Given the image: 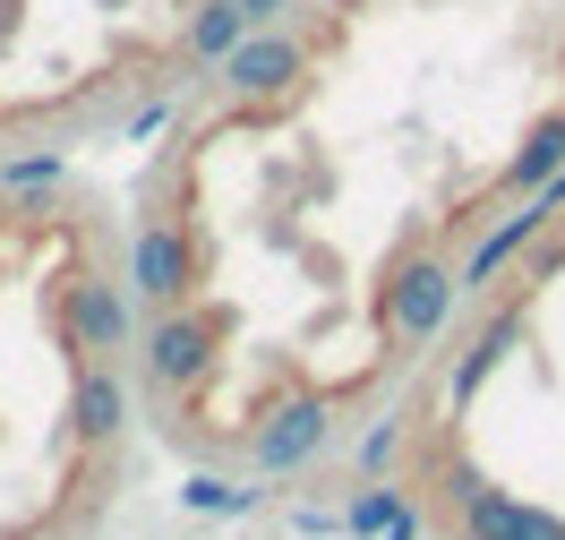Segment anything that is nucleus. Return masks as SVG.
<instances>
[{
    "label": "nucleus",
    "mask_w": 565,
    "mask_h": 540,
    "mask_svg": "<svg viewBox=\"0 0 565 540\" xmlns=\"http://www.w3.org/2000/svg\"><path fill=\"white\" fill-rule=\"evenodd\" d=\"M455 300H462V275H455V257L437 250V241H420V250H403L386 266V292H377V318H386V343L403 360L428 352L437 335H446V318H455Z\"/></svg>",
    "instance_id": "obj_1"
},
{
    "label": "nucleus",
    "mask_w": 565,
    "mask_h": 540,
    "mask_svg": "<svg viewBox=\"0 0 565 540\" xmlns=\"http://www.w3.org/2000/svg\"><path fill=\"white\" fill-rule=\"evenodd\" d=\"M437 506L455 515V540H548L565 515L548 506H523L514 489H497L480 464H446L437 472Z\"/></svg>",
    "instance_id": "obj_2"
},
{
    "label": "nucleus",
    "mask_w": 565,
    "mask_h": 540,
    "mask_svg": "<svg viewBox=\"0 0 565 540\" xmlns=\"http://www.w3.org/2000/svg\"><path fill=\"white\" fill-rule=\"evenodd\" d=\"M214 343H223V326L206 318V309H154V326H146V343H138V369H146V387L154 395H189V387H206V369H214Z\"/></svg>",
    "instance_id": "obj_3"
},
{
    "label": "nucleus",
    "mask_w": 565,
    "mask_h": 540,
    "mask_svg": "<svg viewBox=\"0 0 565 540\" xmlns=\"http://www.w3.org/2000/svg\"><path fill=\"white\" fill-rule=\"evenodd\" d=\"M300 77H309V43L291 35V27H248L241 52L214 61V86L241 95V104H282Z\"/></svg>",
    "instance_id": "obj_4"
},
{
    "label": "nucleus",
    "mask_w": 565,
    "mask_h": 540,
    "mask_svg": "<svg viewBox=\"0 0 565 540\" xmlns=\"http://www.w3.org/2000/svg\"><path fill=\"white\" fill-rule=\"evenodd\" d=\"M326 437H334V403L326 395H282L257 412V430H248V464L282 480V472H309L326 455Z\"/></svg>",
    "instance_id": "obj_5"
},
{
    "label": "nucleus",
    "mask_w": 565,
    "mask_h": 540,
    "mask_svg": "<svg viewBox=\"0 0 565 540\" xmlns=\"http://www.w3.org/2000/svg\"><path fill=\"white\" fill-rule=\"evenodd\" d=\"M129 292H138L146 309H180L198 292V241L172 215H146L129 232Z\"/></svg>",
    "instance_id": "obj_6"
},
{
    "label": "nucleus",
    "mask_w": 565,
    "mask_h": 540,
    "mask_svg": "<svg viewBox=\"0 0 565 540\" xmlns=\"http://www.w3.org/2000/svg\"><path fill=\"white\" fill-rule=\"evenodd\" d=\"M61 343H70L77 369L129 352V292L111 284V275H70L61 284Z\"/></svg>",
    "instance_id": "obj_7"
},
{
    "label": "nucleus",
    "mask_w": 565,
    "mask_h": 540,
    "mask_svg": "<svg viewBox=\"0 0 565 540\" xmlns=\"http://www.w3.org/2000/svg\"><path fill=\"white\" fill-rule=\"evenodd\" d=\"M540 232H548V215H540V198H514L505 215H489V223H480V241H471V250L455 257L462 292H489L497 275H505V266H514V257H523L531 241H540Z\"/></svg>",
    "instance_id": "obj_8"
},
{
    "label": "nucleus",
    "mask_w": 565,
    "mask_h": 540,
    "mask_svg": "<svg viewBox=\"0 0 565 540\" xmlns=\"http://www.w3.org/2000/svg\"><path fill=\"white\" fill-rule=\"evenodd\" d=\"M523 335H531V309H523V300H505V309H497V318L455 352V369H446V403H471V395H480V387L497 378V360L514 352Z\"/></svg>",
    "instance_id": "obj_9"
},
{
    "label": "nucleus",
    "mask_w": 565,
    "mask_h": 540,
    "mask_svg": "<svg viewBox=\"0 0 565 540\" xmlns=\"http://www.w3.org/2000/svg\"><path fill=\"white\" fill-rule=\"evenodd\" d=\"M129 430V387L111 378V360H86L70 378V437L77 446H111Z\"/></svg>",
    "instance_id": "obj_10"
},
{
    "label": "nucleus",
    "mask_w": 565,
    "mask_h": 540,
    "mask_svg": "<svg viewBox=\"0 0 565 540\" xmlns=\"http://www.w3.org/2000/svg\"><path fill=\"white\" fill-rule=\"evenodd\" d=\"M241 35H248L241 0H189V18H180L172 52H180V61H189V70H214L223 52H241Z\"/></svg>",
    "instance_id": "obj_11"
},
{
    "label": "nucleus",
    "mask_w": 565,
    "mask_h": 540,
    "mask_svg": "<svg viewBox=\"0 0 565 540\" xmlns=\"http://www.w3.org/2000/svg\"><path fill=\"white\" fill-rule=\"evenodd\" d=\"M557 163H565V104H548V112H540V120L523 129L514 163L497 172V189H505V198H531V189H540V180L557 172Z\"/></svg>",
    "instance_id": "obj_12"
},
{
    "label": "nucleus",
    "mask_w": 565,
    "mask_h": 540,
    "mask_svg": "<svg viewBox=\"0 0 565 540\" xmlns=\"http://www.w3.org/2000/svg\"><path fill=\"white\" fill-rule=\"evenodd\" d=\"M403 506H412V498H403L394 480H369V489H360V498L343 506V532H352V540H377V532L394 523V515H403Z\"/></svg>",
    "instance_id": "obj_13"
},
{
    "label": "nucleus",
    "mask_w": 565,
    "mask_h": 540,
    "mask_svg": "<svg viewBox=\"0 0 565 540\" xmlns=\"http://www.w3.org/2000/svg\"><path fill=\"white\" fill-rule=\"evenodd\" d=\"M180 506H189V515H257V489H232V480H214V472H189Z\"/></svg>",
    "instance_id": "obj_14"
},
{
    "label": "nucleus",
    "mask_w": 565,
    "mask_h": 540,
    "mask_svg": "<svg viewBox=\"0 0 565 540\" xmlns=\"http://www.w3.org/2000/svg\"><path fill=\"white\" fill-rule=\"evenodd\" d=\"M557 275H565V232L548 223V232H540V241H531V250L514 257V284H523V292H540V284H557Z\"/></svg>",
    "instance_id": "obj_15"
},
{
    "label": "nucleus",
    "mask_w": 565,
    "mask_h": 540,
    "mask_svg": "<svg viewBox=\"0 0 565 540\" xmlns=\"http://www.w3.org/2000/svg\"><path fill=\"white\" fill-rule=\"evenodd\" d=\"M70 180V155L61 146H43V155H18V163H0V189H61Z\"/></svg>",
    "instance_id": "obj_16"
},
{
    "label": "nucleus",
    "mask_w": 565,
    "mask_h": 540,
    "mask_svg": "<svg viewBox=\"0 0 565 540\" xmlns=\"http://www.w3.org/2000/svg\"><path fill=\"white\" fill-rule=\"evenodd\" d=\"M394 455H403V421H394V412H386L377 430L360 437V472H369V480H386V464H394Z\"/></svg>",
    "instance_id": "obj_17"
},
{
    "label": "nucleus",
    "mask_w": 565,
    "mask_h": 540,
    "mask_svg": "<svg viewBox=\"0 0 565 540\" xmlns=\"http://www.w3.org/2000/svg\"><path fill=\"white\" fill-rule=\"evenodd\" d=\"M291 9H300V0H241V18H248V27H282Z\"/></svg>",
    "instance_id": "obj_18"
},
{
    "label": "nucleus",
    "mask_w": 565,
    "mask_h": 540,
    "mask_svg": "<svg viewBox=\"0 0 565 540\" xmlns=\"http://www.w3.org/2000/svg\"><path fill=\"white\" fill-rule=\"evenodd\" d=\"M420 532H428V506H403V515H394L377 540H420Z\"/></svg>",
    "instance_id": "obj_19"
},
{
    "label": "nucleus",
    "mask_w": 565,
    "mask_h": 540,
    "mask_svg": "<svg viewBox=\"0 0 565 540\" xmlns=\"http://www.w3.org/2000/svg\"><path fill=\"white\" fill-rule=\"evenodd\" d=\"M548 540H565V523H557V532H548Z\"/></svg>",
    "instance_id": "obj_20"
}]
</instances>
